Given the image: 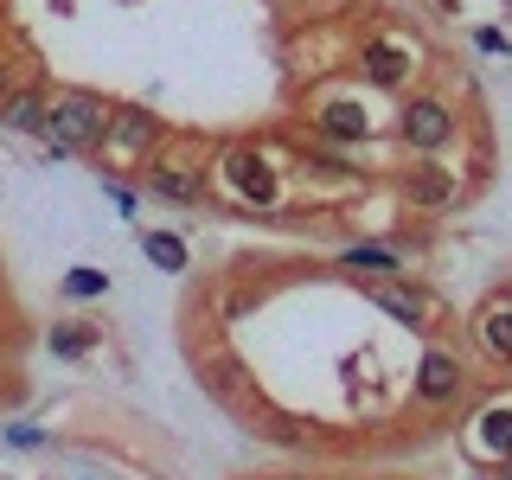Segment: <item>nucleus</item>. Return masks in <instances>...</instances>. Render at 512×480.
Segmentation results:
<instances>
[{
    "instance_id": "obj_4",
    "label": "nucleus",
    "mask_w": 512,
    "mask_h": 480,
    "mask_svg": "<svg viewBox=\"0 0 512 480\" xmlns=\"http://www.w3.org/2000/svg\"><path fill=\"white\" fill-rule=\"evenodd\" d=\"M160 148V122L148 116V109H116L109 116V135H103V148H96V160H103L109 173H128V167H148Z\"/></svg>"
},
{
    "instance_id": "obj_13",
    "label": "nucleus",
    "mask_w": 512,
    "mask_h": 480,
    "mask_svg": "<svg viewBox=\"0 0 512 480\" xmlns=\"http://www.w3.org/2000/svg\"><path fill=\"white\" fill-rule=\"evenodd\" d=\"M199 378H205V391L212 397H224V404H237V397H244V359H237V352H212V359L199 365Z\"/></svg>"
},
{
    "instance_id": "obj_21",
    "label": "nucleus",
    "mask_w": 512,
    "mask_h": 480,
    "mask_svg": "<svg viewBox=\"0 0 512 480\" xmlns=\"http://www.w3.org/2000/svg\"><path fill=\"white\" fill-rule=\"evenodd\" d=\"M500 480H512V455H506V468H500Z\"/></svg>"
},
{
    "instance_id": "obj_20",
    "label": "nucleus",
    "mask_w": 512,
    "mask_h": 480,
    "mask_svg": "<svg viewBox=\"0 0 512 480\" xmlns=\"http://www.w3.org/2000/svg\"><path fill=\"white\" fill-rule=\"evenodd\" d=\"M7 442H13V448H39V429H32V423H13Z\"/></svg>"
},
{
    "instance_id": "obj_12",
    "label": "nucleus",
    "mask_w": 512,
    "mask_h": 480,
    "mask_svg": "<svg viewBox=\"0 0 512 480\" xmlns=\"http://www.w3.org/2000/svg\"><path fill=\"white\" fill-rule=\"evenodd\" d=\"M45 109H52L45 90H7V96H0V122L26 128V135H45Z\"/></svg>"
},
{
    "instance_id": "obj_8",
    "label": "nucleus",
    "mask_w": 512,
    "mask_h": 480,
    "mask_svg": "<svg viewBox=\"0 0 512 480\" xmlns=\"http://www.w3.org/2000/svg\"><path fill=\"white\" fill-rule=\"evenodd\" d=\"M365 295H372L378 308L397 320V327H423V320L436 314V301H429V288L416 282V276H397V269H391V276H372V282H365Z\"/></svg>"
},
{
    "instance_id": "obj_7",
    "label": "nucleus",
    "mask_w": 512,
    "mask_h": 480,
    "mask_svg": "<svg viewBox=\"0 0 512 480\" xmlns=\"http://www.w3.org/2000/svg\"><path fill=\"white\" fill-rule=\"evenodd\" d=\"M397 199H404L410 212H448V205L461 199V173H448L442 160H416L404 180H397Z\"/></svg>"
},
{
    "instance_id": "obj_14",
    "label": "nucleus",
    "mask_w": 512,
    "mask_h": 480,
    "mask_svg": "<svg viewBox=\"0 0 512 480\" xmlns=\"http://www.w3.org/2000/svg\"><path fill=\"white\" fill-rule=\"evenodd\" d=\"M45 346H52V359H90L96 327L90 320H52V327H45Z\"/></svg>"
},
{
    "instance_id": "obj_17",
    "label": "nucleus",
    "mask_w": 512,
    "mask_h": 480,
    "mask_svg": "<svg viewBox=\"0 0 512 480\" xmlns=\"http://www.w3.org/2000/svg\"><path fill=\"white\" fill-rule=\"evenodd\" d=\"M256 301H263V288H256V282H237V288H224V295H218V320H244V314L256 308Z\"/></svg>"
},
{
    "instance_id": "obj_18",
    "label": "nucleus",
    "mask_w": 512,
    "mask_h": 480,
    "mask_svg": "<svg viewBox=\"0 0 512 480\" xmlns=\"http://www.w3.org/2000/svg\"><path fill=\"white\" fill-rule=\"evenodd\" d=\"M480 442H487L493 455H512V410H487V416H480Z\"/></svg>"
},
{
    "instance_id": "obj_3",
    "label": "nucleus",
    "mask_w": 512,
    "mask_h": 480,
    "mask_svg": "<svg viewBox=\"0 0 512 480\" xmlns=\"http://www.w3.org/2000/svg\"><path fill=\"white\" fill-rule=\"evenodd\" d=\"M455 135H461V122H455V103H448V96H436V90L410 96V103L397 109V141H404L410 154H442Z\"/></svg>"
},
{
    "instance_id": "obj_11",
    "label": "nucleus",
    "mask_w": 512,
    "mask_h": 480,
    "mask_svg": "<svg viewBox=\"0 0 512 480\" xmlns=\"http://www.w3.org/2000/svg\"><path fill=\"white\" fill-rule=\"evenodd\" d=\"M474 346L487 352L493 365H512V295L480 301V314H474Z\"/></svg>"
},
{
    "instance_id": "obj_10",
    "label": "nucleus",
    "mask_w": 512,
    "mask_h": 480,
    "mask_svg": "<svg viewBox=\"0 0 512 480\" xmlns=\"http://www.w3.org/2000/svg\"><path fill=\"white\" fill-rule=\"evenodd\" d=\"M148 192L167 205H205V192H212V180H205V167H186V160H148Z\"/></svg>"
},
{
    "instance_id": "obj_15",
    "label": "nucleus",
    "mask_w": 512,
    "mask_h": 480,
    "mask_svg": "<svg viewBox=\"0 0 512 480\" xmlns=\"http://www.w3.org/2000/svg\"><path fill=\"white\" fill-rule=\"evenodd\" d=\"M397 263H404V250H397V244H352L346 250V269H378V276H391Z\"/></svg>"
},
{
    "instance_id": "obj_16",
    "label": "nucleus",
    "mask_w": 512,
    "mask_h": 480,
    "mask_svg": "<svg viewBox=\"0 0 512 480\" xmlns=\"http://www.w3.org/2000/svg\"><path fill=\"white\" fill-rule=\"evenodd\" d=\"M141 250H148L160 269H173V276H180V269H186V244H180V237H173V231H148V237H141Z\"/></svg>"
},
{
    "instance_id": "obj_2",
    "label": "nucleus",
    "mask_w": 512,
    "mask_h": 480,
    "mask_svg": "<svg viewBox=\"0 0 512 480\" xmlns=\"http://www.w3.org/2000/svg\"><path fill=\"white\" fill-rule=\"evenodd\" d=\"M218 180L231 186L237 205H256V212H276V199H282V173L269 167V160L256 154L250 141H237V148L218 154Z\"/></svg>"
},
{
    "instance_id": "obj_9",
    "label": "nucleus",
    "mask_w": 512,
    "mask_h": 480,
    "mask_svg": "<svg viewBox=\"0 0 512 480\" xmlns=\"http://www.w3.org/2000/svg\"><path fill=\"white\" fill-rule=\"evenodd\" d=\"M461 384H468V372H461V359L448 346H423V359H416V404L442 410L461 397Z\"/></svg>"
},
{
    "instance_id": "obj_19",
    "label": "nucleus",
    "mask_w": 512,
    "mask_h": 480,
    "mask_svg": "<svg viewBox=\"0 0 512 480\" xmlns=\"http://www.w3.org/2000/svg\"><path fill=\"white\" fill-rule=\"evenodd\" d=\"M64 288H71L77 301H90V295H103V288H109V276H103V269H90V263H77L71 276H64Z\"/></svg>"
},
{
    "instance_id": "obj_6",
    "label": "nucleus",
    "mask_w": 512,
    "mask_h": 480,
    "mask_svg": "<svg viewBox=\"0 0 512 480\" xmlns=\"http://www.w3.org/2000/svg\"><path fill=\"white\" fill-rule=\"evenodd\" d=\"M359 71L372 77L378 90H397V84L416 77V45L404 39V32H378V39L359 45Z\"/></svg>"
},
{
    "instance_id": "obj_5",
    "label": "nucleus",
    "mask_w": 512,
    "mask_h": 480,
    "mask_svg": "<svg viewBox=\"0 0 512 480\" xmlns=\"http://www.w3.org/2000/svg\"><path fill=\"white\" fill-rule=\"evenodd\" d=\"M308 135L327 141V148H365L372 116H365V103H352V96H327V103L308 109Z\"/></svg>"
},
{
    "instance_id": "obj_1",
    "label": "nucleus",
    "mask_w": 512,
    "mask_h": 480,
    "mask_svg": "<svg viewBox=\"0 0 512 480\" xmlns=\"http://www.w3.org/2000/svg\"><path fill=\"white\" fill-rule=\"evenodd\" d=\"M109 116H116V103H103V96L58 90L45 109V141H52V154H96L109 135Z\"/></svg>"
}]
</instances>
